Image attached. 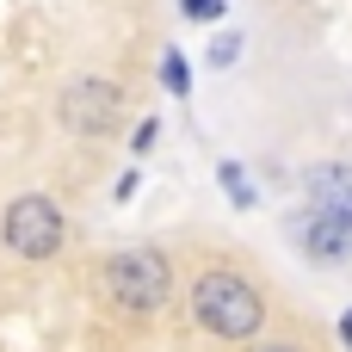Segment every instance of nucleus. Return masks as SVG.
Returning <instances> with one entry per match:
<instances>
[{
    "instance_id": "1",
    "label": "nucleus",
    "mask_w": 352,
    "mask_h": 352,
    "mask_svg": "<svg viewBox=\"0 0 352 352\" xmlns=\"http://www.w3.org/2000/svg\"><path fill=\"white\" fill-rule=\"evenodd\" d=\"M192 316L217 340H254L260 322H266V303H260V291L241 272H204L192 285Z\"/></svg>"
},
{
    "instance_id": "2",
    "label": "nucleus",
    "mask_w": 352,
    "mask_h": 352,
    "mask_svg": "<svg viewBox=\"0 0 352 352\" xmlns=\"http://www.w3.org/2000/svg\"><path fill=\"white\" fill-rule=\"evenodd\" d=\"M105 291H111L124 309L148 316V309L167 303V291H173V266H167V254H155V248H124V254L105 266Z\"/></svg>"
},
{
    "instance_id": "3",
    "label": "nucleus",
    "mask_w": 352,
    "mask_h": 352,
    "mask_svg": "<svg viewBox=\"0 0 352 352\" xmlns=\"http://www.w3.org/2000/svg\"><path fill=\"white\" fill-rule=\"evenodd\" d=\"M0 235H6V248H12L19 260H50V254L62 248L68 223H62V210H56L50 198L25 192V198H12V204H6V217H0Z\"/></svg>"
},
{
    "instance_id": "4",
    "label": "nucleus",
    "mask_w": 352,
    "mask_h": 352,
    "mask_svg": "<svg viewBox=\"0 0 352 352\" xmlns=\"http://www.w3.org/2000/svg\"><path fill=\"white\" fill-rule=\"evenodd\" d=\"M118 105H124V93H118L111 80L87 74V80L68 87L62 118H68V130H80V136H111V130H118Z\"/></svg>"
},
{
    "instance_id": "5",
    "label": "nucleus",
    "mask_w": 352,
    "mask_h": 352,
    "mask_svg": "<svg viewBox=\"0 0 352 352\" xmlns=\"http://www.w3.org/2000/svg\"><path fill=\"white\" fill-rule=\"evenodd\" d=\"M291 235H297V248H303L309 260H346V254H352V223L328 217V210H303V217H291Z\"/></svg>"
},
{
    "instance_id": "6",
    "label": "nucleus",
    "mask_w": 352,
    "mask_h": 352,
    "mask_svg": "<svg viewBox=\"0 0 352 352\" xmlns=\"http://www.w3.org/2000/svg\"><path fill=\"white\" fill-rule=\"evenodd\" d=\"M309 198H316V210L352 223V167H346V161H322V167H309Z\"/></svg>"
},
{
    "instance_id": "7",
    "label": "nucleus",
    "mask_w": 352,
    "mask_h": 352,
    "mask_svg": "<svg viewBox=\"0 0 352 352\" xmlns=\"http://www.w3.org/2000/svg\"><path fill=\"white\" fill-rule=\"evenodd\" d=\"M217 173H223V192H229V204H235V210H254V186H248V167H241V161H223Z\"/></svg>"
},
{
    "instance_id": "8",
    "label": "nucleus",
    "mask_w": 352,
    "mask_h": 352,
    "mask_svg": "<svg viewBox=\"0 0 352 352\" xmlns=\"http://www.w3.org/2000/svg\"><path fill=\"white\" fill-rule=\"evenodd\" d=\"M161 80H167V93H179V99L192 93V68H186V56H179V50H167V56H161Z\"/></svg>"
},
{
    "instance_id": "9",
    "label": "nucleus",
    "mask_w": 352,
    "mask_h": 352,
    "mask_svg": "<svg viewBox=\"0 0 352 352\" xmlns=\"http://www.w3.org/2000/svg\"><path fill=\"white\" fill-rule=\"evenodd\" d=\"M179 12L198 19V25H217V19H223V0H179Z\"/></svg>"
},
{
    "instance_id": "10",
    "label": "nucleus",
    "mask_w": 352,
    "mask_h": 352,
    "mask_svg": "<svg viewBox=\"0 0 352 352\" xmlns=\"http://www.w3.org/2000/svg\"><path fill=\"white\" fill-rule=\"evenodd\" d=\"M235 56H241V37H235V31H229L223 43H210V68H229Z\"/></svg>"
},
{
    "instance_id": "11",
    "label": "nucleus",
    "mask_w": 352,
    "mask_h": 352,
    "mask_svg": "<svg viewBox=\"0 0 352 352\" xmlns=\"http://www.w3.org/2000/svg\"><path fill=\"white\" fill-rule=\"evenodd\" d=\"M111 198H118V204H130V198H136V173H124V179L111 186Z\"/></svg>"
},
{
    "instance_id": "12",
    "label": "nucleus",
    "mask_w": 352,
    "mask_h": 352,
    "mask_svg": "<svg viewBox=\"0 0 352 352\" xmlns=\"http://www.w3.org/2000/svg\"><path fill=\"white\" fill-rule=\"evenodd\" d=\"M340 340H346V352H352V309L340 316Z\"/></svg>"
},
{
    "instance_id": "13",
    "label": "nucleus",
    "mask_w": 352,
    "mask_h": 352,
    "mask_svg": "<svg viewBox=\"0 0 352 352\" xmlns=\"http://www.w3.org/2000/svg\"><path fill=\"white\" fill-rule=\"evenodd\" d=\"M266 352H297V346H266Z\"/></svg>"
}]
</instances>
